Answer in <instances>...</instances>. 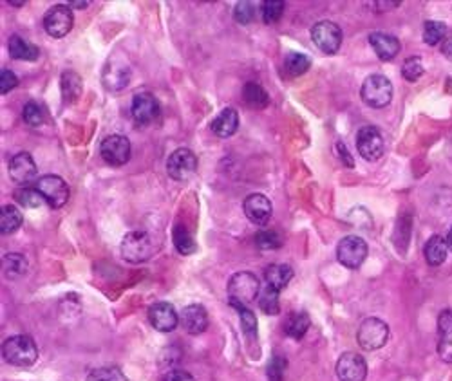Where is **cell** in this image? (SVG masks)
<instances>
[{"mask_svg": "<svg viewBox=\"0 0 452 381\" xmlns=\"http://www.w3.org/2000/svg\"><path fill=\"white\" fill-rule=\"evenodd\" d=\"M2 356L15 367H31L38 360V347L35 340L28 335H15L2 345Z\"/></svg>", "mask_w": 452, "mask_h": 381, "instance_id": "1", "label": "cell"}, {"mask_svg": "<svg viewBox=\"0 0 452 381\" xmlns=\"http://www.w3.org/2000/svg\"><path fill=\"white\" fill-rule=\"evenodd\" d=\"M261 295V282L252 271H239L228 280V302L250 306Z\"/></svg>", "mask_w": 452, "mask_h": 381, "instance_id": "2", "label": "cell"}, {"mask_svg": "<svg viewBox=\"0 0 452 381\" xmlns=\"http://www.w3.org/2000/svg\"><path fill=\"white\" fill-rule=\"evenodd\" d=\"M154 255V239L147 232L127 233L122 241V257L127 262L140 264Z\"/></svg>", "mask_w": 452, "mask_h": 381, "instance_id": "3", "label": "cell"}, {"mask_svg": "<svg viewBox=\"0 0 452 381\" xmlns=\"http://www.w3.org/2000/svg\"><path fill=\"white\" fill-rule=\"evenodd\" d=\"M360 96L365 105L373 109L387 107L392 100V84L383 75H371L360 89Z\"/></svg>", "mask_w": 452, "mask_h": 381, "instance_id": "4", "label": "cell"}, {"mask_svg": "<svg viewBox=\"0 0 452 381\" xmlns=\"http://www.w3.org/2000/svg\"><path fill=\"white\" fill-rule=\"evenodd\" d=\"M359 345L364 351H377L382 349L389 340V327L380 318H365L356 333Z\"/></svg>", "mask_w": 452, "mask_h": 381, "instance_id": "5", "label": "cell"}, {"mask_svg": "<svg viewBox=\"0 0 452 381\" xmlns=\"http://www.w3.org/2000/svg\"><path fill=\"white\" fill-rule=\"evenodd\" d=\"M336 259L347 270H359L368 259V244L362 237L347 235L336 246Z\"/></svg>", "mask_w": 452, "mask_h": 381, "instance_id": "6", "label": "cell"}, {"mask_svg": "<svg viewBox=\"0 0 452 381\" xmlns=\"http://www.w3.org/2000/svg\"><path fill=\"white\" fill-rule=\"evenodd\" d=\"M35 188L42 194L47 205L55 210L66 206V203L69 201V186L60 176L46 174V176L38 177Z\"/></svg>", "mask_w": 452, "mask_h": 381, "instance_id": "7", "label": "cell"}, {"mask_svg": "<svg viewBox=\"0 0 452 381\" xmlns=\"http://www.w3.org/2000/svg\"><path fill=\"white\" fill-rule=\"evenodd\" d=\"M73 26H75V15H73V8L67 4L53 6L44 17V29L53 38H64L71 33Z\"/></svg>", "mask_w": 452, "mask_h": 381, "instance_id": "8", "label": "cell"}, {"mask_svg": "<svg viewBox=\"0 0 452 381\" xmlns=\"http://www.w3.org/2000/svg\"><path fill=\"white\" fill-rule=\"evenodd\" d=\"M313 44L326 55H335L342 46V29L331 20H320L311 28Z\"/></svg>", "mask_w": 452, "mask_h": 381, "instance_id": "9", "label": "cell"}, {"mask_svg": "<svg viewBox=\"0 0 452 381\" xmlns=\"http://www.w3.org/2000/svg\"><path fill=\"white\" fill-rule=\"evenodd\" d=\"M131 141L122 134H111L100 145V156L111 167H122L131 159Z\"/></svg>", "mask_w": 452, "mask_h": 381, "instance_id": "10", "label": "cell"}, {"mask_svg": "<svg viewBox=\"0 0 452 381\" xmlns=\"http://www.w3.org/2000/svg\"><path fill=\"white\" fill-rule=\"evenodd\" d=\"M356 150L368 161H377L382 158L383 150H386L382 131L374 125L362 127L356 134Z\"/></svg>", "mask_w": 452, "mask_h": 381, "instance_id": "11", "label": "cell"}, {"mask_svg": "<svg viewBox=\"0 0 452 381\" xmlns=\"http://www.w3.org/2000/svg\"><path fill=\"white\" fill-rule=\"evenodd\" d=\"M197 158L190 149L174 150L167 159V174L174 181H185L196 172Z\"/></svg>", "mask_w": 452, "mask_h": 381, "instance_id": "12", "label": "cell"}, {"mask_svg": "<svg viewBox=\"0 0 452 381\" xmlns=\"http://www.w3.org/2000/svg\"><path fill=\"white\" fill-rule=\"evenodd\" d=\"M336 376L341 381H364L368 363L359 353H344L336 362Z\"/></svg>", "mask_w": 452, "mask_h": 381, "instance_id": "13", "label": "cell"}, {"mask_svg": "<svg viewBox=\"0 0 452 381\" xmlns=\"http://www.w3.org/2000/svg\"><path fill=\"white\" fill-rule=\"evenodd\" d=\"M131 112L132 118H134L140 125H150L152 121H156L159 118V103L158 100L154 98V94L150 93H138L132 98V105H131Z\"/></svg>", "mask_w": 452, "mask_h": 381, "instance_id": "14", "label": "cell"}, {"mask_svg": "<svg viewBox=\"0 0 452 381\" xmlns=\"http://www.w3.org/2000/svg\"><path fill=\"white\" fill-rule=\"evenodd\" d=\"M38 170L35 165V159L31 154L19 152L13 156L10 161V176L17 185L29 186V183H33L37 177Z\"/></svg>", "mask_w": 452, "mask_h": 381, "instance_id": "15", "label": "cell"}, {"mask_svg": "<svg viewBox=\"0 0 452 381\" xmlns=\"http://www.w3.org/2000/svg\"><path fill=\"white\" fill-rule=\"evenodd\" d=\"M149 322L159 333H170L179 324V315H177L172 304L156 302L149 309Z\"/></svg>", "mask_w": 452, "mask_h": 381, "instance_id": "16", "label": "cell"}, {"mask_svg": "<svg viewBox=\"0 0 452 381\" xmlns=\"http://www.w3.org/2000/svg\"><path fill=\"white\" fill-rule=\"evenodd\" d=\"M244 215L248 221L257 226H264L270 223L271 219V203L270 199L262 194H250L243 203Z\"/></svg>", "mask_w": 452, "mask_h": 381, "instance_id": "17", "label": "cell"}, {"mask_svg": "<svg viewBox=\"0 0 452 381\" xmlns=\"http://www.w3.org/2000/svg\"><path fill=\"white\" fill-rule=\"evenodd\" d=\"M179 324H183L185 331L190 335H201L208 327V313L201 304H190L179 315Z\"/></svg>", "mask_w": 452, "mask_h": 381, "instance_id": "18", "label": "cell"}, {"mask_svg": "<svg viewBox=\"0 0 452 381\" xmlns=\"http://www.w3.org/2000/svg\"><path fill=\"white\" fill-rule=\"evenodd\" d=\"M131 80V67L125 60L118 62L114 58V62H109L103 71V84L109 91H120V89L127 87Z\"/></svg>", "mask_w": 452, "mask_h": 381, "instance_id": "19", "label": "cell"}, {"mask_svg": "<svg viewBox=\"0 0 452 381\" xmlns=\"http://www.w3.org/2000/svg\"><path fill=\"white\" fill-rule=\"evenodd\" d=\"M369 44L374 49L378 58L383 62L397 58V55L400 53V40L389 33H382V31H374L369 35Z\"/></svg>", "mask_w": 452, "mask_h": 381, "instance_id": "20", "label": "cell"}, {"mask_svg": "<svg viewBox=\"0 0 452 381\" xmlns=\"http://www.w3.org/2000/svg\"><path fill=\"white\" fill-rule=\"evenodd\" d=\"M210 129H212V132H214L215 136H219V138H223V140H226V138L233 136L239 129L237 111L232 107L223 109V111H221L219 114L214 118V121H212Z\"/></svg>", "mask_w": 452, "mask_h": 381, "instance_id": "21", "label": "cell"}, {"mask_svg": "<svg viewBox=\"0 0 452 381\" xmlns=\"http://www.w3.org/2000/svg\"><path fill=\"white\" fill-rule=\"evenodd\" d=\"M291 279H293V270L288 264H271L264 271L266 286H271L277 291L284 289Z\"/></svg>", "mask_w": 452, "mask_h": 381, "instance_id": "22", "label": "cell"}, {"mask_svg": "<svg viewBox=\"0 0 452 381\" xmlns=\"http://www.w3.org/2000/svg\"><path fill=\"white\" fill-rule=\"evenodd\" d=\"M10 55L15 60H24V62H35L38 60L40 51L35 44L24 40L20 35H13L10 38Z\"/></svg>", "mask_w": 452, "mask_h": 381, "instance_id": "23", "label": "cell"}, {"mask_svg": "<svg viewBox=\"0 0 452 381\" xmlns=\"http://www.w3.org/2000/svg\"><path fill=\"white\" fill-rule=\"evenodd\" d=\"M449 248H447V241L442 237V235H433V237L427 241L425 244V261L429 266H442L447 259Z\"/></svg>", "mask_w": 452, "mask_h": 381, "instance_id": "24", "label": "cell"}, {"mask_svg": "<svg viewBox=\"0 0 452 381\" xmlns=\"http://www.w3.org/2000/svg\"><path fill=\"white\" fill-rule=\"evenodd\" d=\"M309 324H311V320H309L308 313H302V311L291 313L284 322V333L289 336V338L300 340L306 333H308Z\"/></svg>", "mask_w": 452, "mask_h": 381, "instance_id": "25", "label": "cell"}, {"mask_svg": "<svg viewBox=\"0 0 452 381\" xmlns=\"http://www.w3.org/2000/svg\"><path fill=\"white\" fill-rule=\"evenodd\" d=\"M22 212L17 206H2V212H0V232H2V235H11V233L17 232L22 226Z\"/></svg>", "mask_w": 452, "mask_h": 381, "instance_id": "26", "label": "cell"}, {"mask_svg": "<svg viewBox=\"0 0 452 381\" xmlns=\"http://www.w3.org/2000/svg\"><path fill=\"white\" fill-rule=\"evenodd\" d=\"M243 98L244 102L252 109H264L270 103V96L266 93V89L262 85L255 84V82H248L243 87Z\"/></svg>", "mask_w": 452, "mask_h": 381, "instance_id": "27", "label": "cell"}, {"mask_svg": "<svg viewBox=\"0 0 452 381\" xmlns=\"http://www.w3.org/2000/svg\"><path fill=\"white\" fill-rule=\"evenodd\" d=\"M172 241L176 250L181 253V255H192L194 251L197 250V244L192 237V233L188 232L181 223H177L172 230Z\"/></svg>", "mask_w": 452, "mask_h": 381, "instance_id": "28", "label": "cell"}, {"mask_svg": "<svg viewBox=\"0 0 452 381\" xmlns=\"http://www.w3.org/2000/svg\"><path fill=\"white\" fill-rule=\"evenodd\" d=\"M28 259L24 255H19V253L6 255L4 261H2V270H4V275L8 279L24 277V275L28 273Z\"/></svg>", "mask_w": 452, "mask_h": 381, "instance_id": "29", "label": "cell"}, {"mask_svg": "<svg viewBox=\"0 0 452 381\" xmlns=\"http://www.w3.org/2000/svg\"><path fill=\"white\" fill-rule=\"evenodd\" d=\"M82 93V78L75 71H66L62 75V96L67 103H73Z\"/></svg>", "mask_w": 452, "mask_h": 381, "instance_id": "30", "label": "cell"}, {"mask_svg": "<svg viewBox=\"0 0 452 381\" xmlns=\"http://www.w3.org/2000/svg\"><path fill=\"white\" fill-rule=\"evenodd\" d=\"M309 66H311L309 56L302 55V53H288L284 58V69L291 78L304 75L309 69Z\"/></svg>", "mask_w": 452, "mask_h": 381, "instance_id": "31", "label": "cell"}, {"mask_svg": "<svg viewBox=\"0 0 452 381\" xmlns=\"http://www.w3.org/2000/svg\"><path fill=\"white\" fill-rule=\"evenodd\" d=\"M15 199H17V203H19L20 206L29 210L40 208L42 205H47L42 194H40L37 188H31V186H22V188H19L17 194H15Z\"/></svg>", "mask_w": 452, "mask_h": 381, "instance_id": "32", "label": "cell"}, {"mask_svg": "<svg viewBox=\"0 0 452 381\" xmlns=\"http://www.w3.org/2000/svg\"><path fill=\"white\" fill-rule=\"evenodd\" d=\"M257 300H259V307L262 309V313H266V315H279L280 300L277 289H273L271 286H266Z\"/></svg>", "mask_w": 452, "mask_h": 381, "instance_id": "33", "label": "cell"}, {"mask_svg": "<svg viewBox=\"0 0 452 381\" xmlns=\"http://www.w3.org/2000/svg\"><path fill=\"white\" fill-rule=\"evenodd\" d=\"M447 35V26L438 20H427L424 24V42L427 46H438Z\"/></svg>", "mask_w": 452, "mask_h": 381, "instance_id": "34", "label": "cell"}, {"mask_svg": "<svg viewBox=\"0 0 452 381\" xmlns=\"http://www.w3.org/2000/svg\"><path fill=\"white\" fill-rule=\"evenodd\" d=\"M85 381H129L127 376L122 372V369L118 367H98L93 369V371L87 374V380Z\"/></svg>", "mask_w": 452, "mask_h": 381, "instance_id": "35", "label": "cell"}, {"mask_svg": "<svg viewBox=\"0 0 452 381\" xmlns=\"http://www.w3.org/2000/svg\"><path fill=\"white\" fill-rule=\"evenodd\" d=\"M230 306L235 309V311L239 313V316H241V322H243V331L244 335L248 336L250 340H255L257 338V320H255V315H253L250 309H248V306H243V304H230Z\"/></svg>", "mask_w": 452, "mask_h": 381, "instance_id": "36", "label": "cell"}, {"mask_svg": "<svg viewBox=\"0 0 452 381\" xmlns=\"http://www.w3.org/2000/svg\"><path fill=\"white\" fill-rule=\"evenodd\" d=\"M284 8L286 2H282V0H266L261 6L262 20H264L266 24L279 22L282 13H284Z\"/></svg>", "mask_w": 452, "mask_h": 381, "instance_id": "37", "label": "cell"}, {"mask_svg": "<svg viewBox=\"0 0 452 381\" xmlns=\"http://www.w3.org/2000/svg\"><path fill=\"white\" fill-rule=\"evenodd\" d=\"M22 120L29 127H40L44 123V120H46V116H44L42 107L37 102H28L22 109Z\"/></svg>", "mask_w": 452, "mask_h": 381, "instance_id": "38", "label": "cell"}, {"mask_svg": "<svg viewBox=\"0 0 452 381\" xmlns=\"http://www.w3.org/2000/svg\"><path fill=\"white\" fill-rule=\"evenodd\" d=\"M424 75V62L419 56H410L404 62L401 66V76L407 80V82H416L419 76Z\"/></svg>", "mask_w": 452, "mask_h": 381, "instance_id": "39", "label": "cell"}, {"mask_svg": "<svg viewBox=\"0 0 452 381\" xmlns=\"http://www.w3.org/2000/svg\"><path fill=\"white\" fill-rule=\"evenodd\" d=\"M255 244L259 250L271 251L282 246V239L275 232H261L255 235Z\"/></svg>", "mask_w": 452, "mask_h": 381, "instance_id": "40", "label": "cell"}, {"mask_svg": "<svg viewBox=\"0 0 452 381\" xmlns=\"http://www.w3.org/2000/svg\"><path fill=\"white\" fill-rule=\"evenodd\" d=\"M286 367H288V362H286V358H282V356H273V358L270 360V363H268V380L270 381H282L284 380V374H286Z\"/></svg>", "mask_w": 452, "mask_h": 381, "instance_id": "41", "label": "cell"}, {"mask_svg": "<svg viewBox=\"0 0 452 381\" xmlns=\"http://www.w3.org/2000/svg\"><path fill=\"white\" fill-rule=\"evenodd\" d=\"M253 15H255V8L250 2H239L233 10V17L239 24H250L253 20Z\"/></svg>", "mask_w": 452, "mask_h": 381, "instance_id": "42", "label": "cell"}, {"mask_svg": "<svg viewBox=\"0 0 452 381\" xmlns=\"http://www.w3.org/2000/svg\"><path fill=\"white\" fill-rule=\"evenodd\" d=\"M17 85H19V78H17L13 71L2 69V73H0V93L8 94L10 91H13Z\"/></svg>", "mask_w": 452, "mask_h": 381, "instance_id": "43", "label": "cell"}, {"mask_svg": "<svg viewBox=\"0 0 452 381\" xmlns=\"http://www.w3.org/2000/svg\"><path fill=\"white\" fill-rule=\"evenodd\" d=\"M438 354L443 362L452 363V333L451 335H442L438 344Z\"/></svg>", "mask_w": 452, "mask_h": 381, "instance_id": "44", "label": "cell"}, {"mask_svg": "<svg viewBox=\"0 0 452 381\" xmlns=\"http://www.w3.org/2000/svg\"><path fill=\"white\" fill-rule=\"evenodd\" d=\"M440 335H451L452 333V309H443L438 316Z\"/></svg>", "mask_w": 452, "mask_h": 381, "instance_id": "45", "label": "cell"}, {"mask_svg": "<svg viewBox=\"0 0 452 381\" xmlns=\"http://www.w3.org/2000/svg\"><path fill=\"white\" fill-rule=\"evenodd\" d=\"M165 381H196L190 372L183 371V369H174L167 374Z\"/></svg>", "mask_w": 452, "mask_h": 381, "instance_id": "46", "label": "cell"}, {"mask_svg": "<svg viewBox=\"0 0 452 381\" xmlns=\"http://www.w3.org/2000/svg\"><path fill=\"white\" fill-rule=\"evenodd\" d=\"M336 154L341 156L342 163H344L345 167H350V168L354 167V161H353V158H351V154L347 152V149H345V145L341 143V141L336 143Z\"/></svg>", "mask_w": 452, "mask_h": 381, "instance_id": "47", "label": "cell"}, {"mask_svg": "<svg viewBox=\"0 0 452 381\" xmlns=\"http://www.w3.org/2000/svg\"><path fill=\"white\" fill-rule=\"evenodd\" d=\"M442 53H443V56H445V58H447V60H451V62H452V37H449L447 40H445V42H443V46H442Z\"/></svg>", "mask_w": 452, "mask_h": 381, "instance_id": "48", "label": "cell"}, {"mask_svg": "<svg viewBox=\"0 0 452 381\" xmlns=\"http://www.w3.org/2000/svg\"><path fill=\"white\" fill-rule=\"evenodd\" d=\"M445 241H447V248H449V251H452V228L449 230L447 239H445Z\"/></svg>", "mask_w": 452, "mask_h": 381, "instance_id": "49", "label": "cell"}, {"mask_svg": "<svg viewBox=\"0 0 452 381\" xmlns=\"http://www.w3.org/2000/svg\"><path fill=\"white\" fill-rule=\"evenodd\" d=\"M71 8H87L89 2H71Z\"/></svg>", "mask_w": 452, "mask_h": 381, "instance_id": "50", "label": "cell"}]
</instances>
